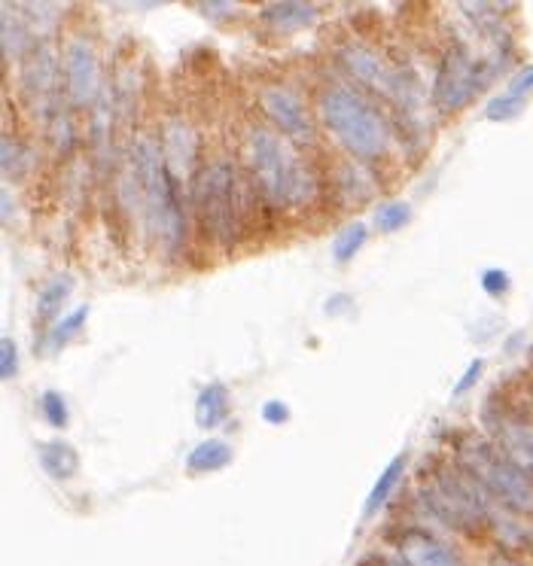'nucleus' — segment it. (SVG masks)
<instances>
[{
  "instance_id": "2",
  "label": "nucleus",
  "mask_w": 533,
  "mask_h": 566,
  "mask_svg": "<svg viewBox=\"0 0 533 566\" xmlns=\"http://www.w3.org/2000/svg\"><path fill=\"white\" fill-rule=\"evenodd\" d=\"M131 186L135 198L144 207V220L150 235L159 241L165 256H180L186 250L189 238V220L183 204V183L168 168L159 140L150 134H141L131 140Z\"/></svg>"
},
{
  "instance_id": "1",
  "label": "nucleus",
  "mask_w": 533,
  "mask_h": 566,
  "mask_svg": "<svg viewBox=\"0 0 533 566\" xmlns=\"http://www.w3.org/2000/svg\"><path fill=\"white\" fill-rule=\"evenodd\" d=\"M192 217L195 229L211 247L232 250L241 241V232L256 223L253 210L272 204L259 195L247 171L232 159H211L198 168L192 186Z\"/></svg>"
},
{
  "instance_id": "19",
  "label": "nucleus",
  "mask_w": 533,
  "mask_h": 566,
  "mask_svg": "<svg viewBox=\"0 0 533 566\" xmlns=\"http://www.w3.org/2000/svg\"><path fill=\"white\" fill-rule=\"evenodd\" d=\"M0 153H4V171H7V177H22L31 168V162H34L31 147L25 144L19 134H13L10 128L4 131V150H0Z\"/></svg>"
},
{
  "instance_id": "10",
  "label": "nucleus",
  "mask_w": 533,
  "mask_h": 566,
  "mask_svg": "<svg viewBox=\"0 0 533 566\" xmlns=\"http://www.w3.org/2000/svg\"><path fill=\"white\" fill-rule=\"evenodd\" d=\"M162 156L168 162V168L183 180H195L198 174V137L192 131V125L183 116H168L162 119V137H159Z\"/></svg>"
},
{
  "instance_id": "25",
  "label": "nucleus",
  "mask_w": 533,
  "mask_h": 566,
  "mask_svg": "<svg viewBox=\"0 0 533 566\" xmlns=\"http://www.w3.org/2000/svg\"><path fill=\"white\" fill-rule=\"evenodd\" d=\"M509 274L503 271V268H485L482 271V290L488 293V296H503V293H509Z\"/></svg>"
},
{
  "instance_id": "17",
  "label": "nucleus",
  "mask_w": 533,
  "mask_h": 566,
  "mask_svg": "<svg viewBox=\"0 0 533 566\" xmlns=\"http://www.w3.org/2000/svg\"><path fill=\"white\" fill-rule=\"evenodd\" d=\"M229 463H232V445L226 439H205L186 457V466L192 472H217V469H226Z\"/></svg>"
},
{
  "instance_id": "30",
  "label": "nucleus",
  "mask_w": 533,
  "mask_h": 566,
  "mask_svg": "<svg viewBox=\"0 0 533 566\" xmlns=\"http://www.w3.org/2000/svg\"><path fill=\"white\" fill-rule=\"evenodd\" d=\"M375 566H406V563L399 560V557H381V560H378Z\"/></svg>"
},
{
  "instance_id": "31",
  "label": "nucleus",
  "mask_w": 533,
  "mask_h": 566,
  "mask_svg": "<svg viewBox=\"0 0 533 566\" xmlns=\"http://www.w3.org/2000/svg\"><path fill=\"white\" fill-rule=\"evenodd\" d=\"M491 566H521V563H515V560H509V557H494Z\"/></svg>"
},
{
  "instance_id": "9",
  "label": "nucleus",
  "mask_w": 533,
  "mask_h": 566,
  "mask_svg": "<svg viewBox=\"0 0 533 566\" xmlns=\"http://www.w3.org/2000/svg\"><path fill=\"white\" fill-rule=\"evenodd\" d=\"M55 80H58V58L52 43H34V49L22 58V98L25 104L34 110L37 119H43V125H49L55 119V113L61 110L55 101Z\"/></svg>"
},
{
  "instance_id": "13",
  "label": "nucleus",
  "mask_w": 533,
  "mask_h": 566,
  "mask_svg": "<svg viewBox=\"0 0 533 566\" xmlns=\"http://www.w3.org/2000/svg\"><path fill=\"white\" fill-rule=\"evenodd\" d=\"M0 43H4L7 61L25 58L34 49L31 46V22L22 16V10L16 13L13 7H4V13H0Z\"/></svg>"
},
{
  "instance_id": "15",
  "label": "nucleus",
  "mask_w": 533,
  "mask_h": 566,
  "mask_svg": "<svg viewBox=\"0 0 533 566\" xmlns=\"http://www.w3.org/2000/svg\"><path fill=\"white\" fill-rule=\"evenodd\" d=\"M40 466H43V472L49 475V478H55V481H68V478H74L77 475V469H80V457H77V451L68 445V442H43L40 445Z\"/></svg>"
},
{
  "instance_id": "5",
  "label": "nucleus",
  "mask_w": 533,
  "mask_h": 566,
  "mask_svg": "<svg viewBox=\"0 0 533 566\" xmlns=\"http://www.w3.org/2000/svg\"><path fill=\"white\" fill-rule=\"evenodd\" d=\"M460 469L476 484H482L500 506L518 515L533 512V481L524 475V469L512 457L500 454L494 445L482 439L466 442L460 448Z\"/></svg>"
},
{
  "instance_id": "11",
  "label": "nucleus",
  "mask_w": 533,
  "mask_h": 566,
  "mask_svg": "<svg viewBox=\"0 0 533 566\" xmlns=\"http://www.w3.org/2000/svg\"><path fill=\"white\" fill-rule=\"evenodd\" d=\"M396 557L406 566H466L463 557L433 533L406 530L396 539Z\"/></svg>"
},
{
  "instance_id": "22",
  "label": "nucleus",
  "mask_w": 533,
  "mask_h": 566,
  "mask_svg": "<svg viewBox=\"0 0 533 566\" xmlns=\"http://www.w3.org/2000/svg\"><path fill=\"white\" fill-rule=\"evenodd\" d=\"M86 317H89V305H80V308H74L71 314H64V317H58L55 323H52V332H49V341L55 344V347H61V344H68L83 326H86Z\"/></svg>"
},
{
  "instance_id": "16",
  "label": "nucleus",
  "mask_w": 533,
  "mask_h": 566,
  "mask_svg": "<svg viewBox=\"0 0 533 566\" xmlns=\"http://www.w3.org/2000/svg\"><path fill=\"white\" fill-rule=\"evenodd\" d=\"M406 463H409V454H396V457L384 466V472L378 475L375 487L369 490V497H366V515H375V512L384 509V503L390 500V493L396 490V484L403 481Z\"/></svg>"
},
{
  "instance_id": "4",
  "label": "nucleus",
  "mask_w": 533,
  "mask_h": 566,
  "mask_svg": "<svg viewBox=\"0 0 533 566\" xmlns=\"http://www.w3.org/2000/svg\"><path fill=\"white\" fill-rule=\"evenodd\" d=\"M317 113L329 134L354 162H378L390 150V122L381 107L351 83H326L317 92Z\"/></svg>"
},
{
  "instance_id": "20",
  "label": "nucleus",
  "mask_w": 533,
  "mask_h": 566,
  "mask_svg": "<svg viewBox=\"0 0 533 566\" xmlns=\"http://www.w3.org/2000/svg\"><path fill=\"white\" fill-rule=\"evenodd\" d=\"M409 220H412V207L406 201H384L375 210V229L384 232V235H393L399 229H406Z\"/></svg>"
},
{
  "instance_id": "6",
  "label": "nucleus",
  "mask_w": 533,
  "mask_h": 566,
  "mask_svg": "<svg viewBox=\"0 0 533 566\" xmlns=\"http://www.w3.org/2000/svg\"><path fill=\"white\" fill-rule=\"evenodd\" d=\"M503 61H476L463 43L445 46L439 64H436V77H433V104L439 113H454L463 104H470L488 83L497 77V67Z\"/></svg>"
},
{
  "instance_id": "29",
  "label": "nucleus",
  "mask_w": 533,
  "mask_h": 566,
  "mask_svg": "<svg viewBox=\"0 0 533 566\" xmlns=\"http://www.w3.org/2000/svg\"><path fill=\"white\" fill-rule=\"evenodd\" d=\"M262 417L269 420V423H287V417H290V405L272 399V402H265V405H262Z\"/></svg>"
},
{
  "instance_id": "12",
  "label": "nucleus",
  "mask_w": 533,
  "mask_h": 566,
  "mask_svg": "<svg viewBox=\"0 0 533 566\" xmlns=\"http://www.w3.org/2000/svg\"><path fill=\"white\" fill-rule=\"evenodd\" d=\"M317 19V10L308 4H296V0H281V4H269L259 10V22L272 31H299L308 28Z\"/></svg>"
},
{
  "instance_id": "21",
  "label": "nucleus",
  "mask_w": 533,
  "mask_h": 566,
  "mask_svg": "<svg viewBox=\"0 0 533 566\" xmlns=\"http://www.w3.org/2000/svg\"><path fill=\"white\" fill-rule=\"evenodd\" d=\"M366 235H369V229H366L363 223L345 226V229L339 232L336 244H332V256H336V262H339V265H348V262L360 253V247L366 244Z\"/></svg>"
},
{
  "instance_id": "28",
  "label": "nucleus",
  "mask_w": 533,
  "mask_h": 566,
  "mask_svg": "<svg viewBox=\"0 0 533 566\" xmlns=\"http://www.w3.org/2000/svg\"><path fill=\"white\" fill-rule=\"evenodd\" d=\"M482 372H485V360H473L470 366H466V372L460 375V381L454 384V396H463V393H470V390H473V387L479 384Z\"/></svg>"
},
{
  "instance_id": "27",
  "label": "nucleus",
  "mask_w": 533,
  "mask_h": 566,
  "mask_svg": "<svg viewBox=\"0 0 533 566\" xmlns=\"http://www.w3.org/2000/svg\"><path fill=\"white\" fill-rule=\"evenodd\" d=\"M512 98H521L524 101V95H530L533 92V64H527V67H521L518 74H512V80H509V89H506Z\"/></svg>"
},
{
  "instance_id": "23",
  "label": "nucleus",
  "mask_w": 533,
  "mask_h": 566,
  "mask_svg": "<svg viewBox=\"0 0 533 566\" xmlns=\"http://www.w3.org/2000/svg\"><path fill=\"white\" fill-rule=\"evenodd\" d=\"M40 411L46 417V423H52V427H68V420H71V408L68 402H64V396L58 390H46L40 396Z\"/></svg>"
},
{
  "instance_id": "26",
  "label": "nucleus",
  "mask_w": 533,
  "mask_h": 566,
  "mask_svg": "<svg viewBox=\"0 0 533 566\" xmlns=\"http://www.w3.org/2000/svg\"><path fill=\"white\" fill-rule=\"evenodd\" d=\"M19 369V350H16V341L13 338H4L0 341V375H4L7 381L16 375Z\"/></svg>"
},
{
  "instance_id": "18",
  "label": "nucleus",
  "mask_w": 533,
  "mask_h": 566,
  "mask_svg": "<svg viewBox=\"0 0 533 566\" xmlns=\"http://www.w3.org/2000/svg\"><path fill=\"white\" fill-rule=\"evenodd\" d=\"M71 287H74L71 277H52V280L46 283L43 293H40V305H37L40 320L52 323V320H58V317H61V305L68 302Z\"/></svg>"
},
{
  "instance_id": "24",
  "label": "nucleus",
  "mask_w": 533,
  "mask_h": 566,
  "mask_svg": "<svg viewBox=\"0 0 533 566\" xmlns=\"http://www.w3.org/2000/svg\"><path fill=\"white\" fill-rule=\"evenodd\" d=\"M521 107H524L521 98H512L509 92H503V95H497V98L488 101L485 116H488L491 122H512V119L521 113Z\"/></svg>"
},
{
  "instance_id": "8",
  "label": "nucleus",
  "mask_w": 533,
  "mask_h": 566,
  "mask_svg": "<svg viewBox=\"0 0 533 566\" xmlns=\"http://www.w3.org/2000/svg\"><path fill=\"white\" fill-rule=\"evenodd\" d=\"M61 80L71 107H95L101 101V64L89 34H71L64 40Z\"/></svg>"
},
{
  "instance_id": "7",
  "label": "nucleus",
  "mask_w": 533,
  "mask_h": 566,
  "mask_svg": "<svg viewBox=\"0 0 533 566\" xmlns=\"http://www.w3.org/2000/svg\"><path fill=\"white\" fill-rule=\"evenodd\" d=\"M256 104L262 116L269 119L265 125L275 128L284 140H293L296 147L314 144V113L308 110L305 98L293 86L281 80L262 83L256 89Z\"/></svg>"
},
{
  "instance_id": "14",
  "label": "nucleus",
  "mask_w": 533,
  "mask_h": 566,
  "mask_svg": "<svg viewBox=\"0 0 533 566\" xmlns=\"http://www.w3.org/2000/svg\"><path fill=\"white\" fill-rule=\"evenodd\" d=\"M226 417H229V390H226V384L214 381V384H208L202 393H198L195 420H198V427L214 430V427H220Z\"/></svg>"
},
{
  "instance_id": "3",
  "label": "nucleus",
  "mask_w": 533,
  "mask_h": 566,
  "mask_svg": "<svg viewBox=\"0 0 533 566\" xmlns=\"http://www.w3.org/2000/svg\"><path fill=\"white\" fill-rule=\"evenodd\" d=\"M244 171L272 207H305L317 198V180L302 153L275 128L253 122L241 137Z\"/></svg>"
}]
</instances>
